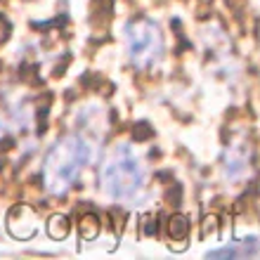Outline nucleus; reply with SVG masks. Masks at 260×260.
Instances as JSON below:
<instances>
[{
    "instance_id": "1a4fd4ad",
    "label": "nucleus",
    "mask_w": 260,
    "mask_h": 260,
    "mask_svg": "<svg viewBox=\"0 0 260 260\" xmlns=\"http://www.w3.org/2000/svg\"><path fill=\"white\" fill-rule=\"evenodd\" d=\"M78 230H81V237L83 239H95L97 232H100V218H97L95 213H88V215H83L81 222H78Z\"/></svg>"
},
{
    "instance_id": "6e6552de",
    "label": "nucleus",
    "mask_w": 260,
    "mask_h": 260,
    "mask_svg": "<svg viewBox=\"0 0 260 260\" xmlns=\"http://www.w3.org/2000/svg\"><path fill=\"white\" fill-rule=\"evenodd\" d=\"M45 230H48V234H50V239H57V241H62L64 237L69 234V220H67V215H52V218L45 222Z\"/></svg>"
},
{
    "instance_id": "f03ea898",
    "label": "nucleus",
    "mask_w": 260,
    "mask_h": 260,
    "mask_svg": "<svg viewBox=\"0 0 260 260\" xmlns=\"http://www.w3.org/2000/svg\"><path fill=\"white\" fill-rule=\"evenodd\" d=\"M90 158H92V144L78 130L55 140V144L43 158L41 168L45 192L52 197H64L78 182L85 166L90 164Z\"/></svg>"
},
{
    "instance_id": "20e7f679",
    "label": "nucleus",
    "mask_w": 260,
    "mask_h": 260,
    "mask_svg": "<svg viewBox=\"0 0 260 260\" xmlns=\"http://www.w3.org/2000/svg\"><path fill=\"white\" fill-rule=\"evenodd\" d=\"M251 164H253V149L246 142H232L227 144L222 161H220V175L227 187H239L241 182H246L248 173H251Z\"/></svg>"
},
{
    "instance_id": "0eeeda50",
    "label": "nucleus",
    "mask_w": 260,
    "mask_h": 260,
    "mask_svg": "<svg viewBox=\"0 0 260 260\" xmlns=\"http://www.w3.org/2000/svg\"><path fill=\"white\" fill-rule=\"evenodd\" d=\"M248 255H260V244L255 237L234 241L230 246L215 248V251H208V258H248Z\"/></svg>"
},
{
    "instance_id": "f257e3e1",
    "label": "nucleus",
    "mask_w": 260,
    "mask_h": 260,
    "mask_svg": "<svg viewBox=\"0 0 260 260\" xmlns=\"http://www.w3.org/2000/svg\"><path fill=\"white\" fill-rule=\"evenodd\" d=\"M100 187L114 204L140 206L147 197V166L128 142L114 144L100 164Z\"/></svg>"
},
{
    "instance_id": "9d476101",
    "label": "nucleus",
    "mask_w": 260,
    "mask_h": 260,
    "mask_svg": "<svg viewBox=\"0 0 260 260\" xmlns=\"http://www.w3.org/2000/svg\"><path fill=\"white\" fill-rule=\"evenodd\" d=\"M187 232H189V222H187L185 215H171L168 220V234L173 239H185Z\"/></svg>"
},
{
    "instance_id": "423d86ee",
    "label": "nucleus",
    "mask_w": 260,
    "mask_h": 260,
    "mask_svg": "<svg viewBox=\"0 0 260 260\" xmlns=\"http://www.w3.org/2000/svg\"><path fill=\"white\" fill-rule=\"evenodd\" d=\"M76 121H78V125H81V135L88 137V133H92V135H97V128L107 130V114H104V109L100 107V104H85V107H81L78 109V114H76Z\"/></svg>"
},
{
    "instance_id": "39448f33",
    "label": "nucleus",
    "mask_w": 260,
    "mask_h": 260,
    "mask_svg": "<svg viewBox=\"0 0 260 260\" xmlns=\"http://www.w3.org/2000/svg\"><path fill=\"white\" fill-rule=\"evenodd\" d=\"M38 225H41V220H38V213L26 204H19L14 206L10 215H7V232L12 234L14 239H31L36 232H38Z\"/></svg>"
},
{
    "instance_id": "7ed1b4c3",
    "label": "nucleus",
    "mask_w": 260,
    "mask_h": 260,
    "mask_svg": "<svg viewBox=\"0 0 260 260\" xmlns=\"http://www.w3.org/2000/svg\"><path fill=\"white\" fill-rule=\"evenodd\" d=\"M125 57L135 71H151L164 62L166 38L164 31L149 17H135L123 28Z\"/></svg>"
}]
</instances>
